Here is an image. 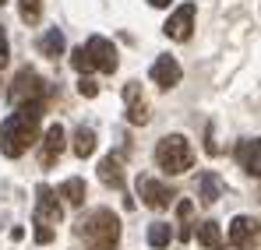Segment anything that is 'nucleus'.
I'll return each mask as SVG.
<instances>
[{
  "mask_svg": "<svg viewBox=\"0 0 261 250\" xmlns=\"http://www.w3.org/2000/svg\"><path fill=\"white\" fill-rule=\"evenodd\" d=\"M46 102L43 99H29L18 102V109L0 124V152L7 159H21L36 141H39V120H43Z\"/></svg>",
  "mask_w": 261,
  "mask_h": 250,
  "instance_id": "f257e3e1",
  "label": "nucleus"
},
{
  "mask_svg": "<svg viewBox=\"0 0 261 250\" xmlns=\"http://www.w3.org/2000/svg\"><path fill=\"white\" fill-rule=\"evenodd\" d=\"M78 236L88 243V250H113L120 243V218L110 208H95L78 218Z\"/></svg>",
  "mask_w": 261,
  "mask_h": 250,
  "instance_id": "f03ea898",
  "label": "nucleus"
},
{
  "mask_svg": "<svg viewBox=\"0 0 261 250\" xmlns=\"http://www.w3.org/2000/svg\"><path fill=\"white\" fill-rule=\"evenodd\" d=\"M155 162L166 176H180V173H187L194 166V148L184 134H170L155 145Z\"/></svg>",
  "mask_w": 261,
  "mask_h": 250,
  "instance_id": "7ed1b4c3",
  "label": "nucleus"
},
{
  "mask_svg": "<svg viewBox=\"0 0 261 250\" xmlns=\"http://www.w3.org/2000/svg\"><path fill=\"white\" fill-rule=\"evenodd\" d=\"M60 201H57V194H53V187H46L39 183L36 187V215H32V226H36V243H53V226H60Z\"/></svg>",
  "mask_w": 261,
  "mask_h": 250,
  "instance_id": "20e7f679",
  "label": "nucleus"
},
{
  "mask_svg": "<svg viewBox=\"0 0 261 250\" xmlns=\"http://www.w3.org/2000/svg\"><path fill=\"white\" fill-rule=\"evenodd\" d=\"M46 92V81L39 78V71H32V67H21L18 74H14V81H11V92H7V99L18 106V102H29V99H43Z\"/></svg>",
  "mask_w": 261,
  "mask_h": 250,
  "instance_id": "39448f33",
  "label": "nucleus"
},
{
  "mask_svg": "<svg viewBox=\"0 0 261 250\" xmlns=\"http://www.w3.org/2000/svg\"><path fill=\"white\" fill-rule=\"evenodd\" d=\"M85 53H88V60H92V71H102V74H113L117 71V46L110 39H102V36H88L85 42Z\"/></svg>",
  "mask_w": 261,
  "mask_h": 250,
  "instance_id": "423d86ee",
  "label": "nucleus"
},
{
  "mask_svg": "<svg viewBox=\"0 0 261 250\" xmlns=\"http://www.w3.org/2000/svg\"><path fill=\"white\" fill-rule=\"evenodd\" d=\"M229 243L237 250H254L261 243V222L251 215H237L229 222Z\"/></svg>",
  "mask_w": 261,
  "mask_h": 250,
  "instance_id": "0eeeda50",
  "label": "nucleus"
},
{
  "mask_svg": "<svg viewBox=\"0 0 261 250\" xmlns=\"http://www.w3.org/2000/svg\"><path fill=\"white\" fill-rule=\"evenodd\" d=\"M138 194H141V201H145L152 211L170 208V201H173V190H170L166 183L152 180V176H138Z\"/></svg>",
  "mask_w": 261,
  "mask_h": 250,
  "instance_id": "6e6552de",
  "label": "nucleus"
},
{
  "mask_svg": "<svg viewBox=\"0 0 261 250\" xmlns=\"http://www.w3.org/2000/svg\"><path fill=\"white\" fill-rule=\"evenodd\" d=\"M194 4H180L173 14H170V21L163 25V32L170 36V39H176V42H187L191 39V32H194Z\"/></svg>",
  "mask_w": 261,
  "mask_h": 250,
  "instance_id": "1a4fd4ad",
  "label": "nucleus"
},
{
  "mask_svg": "<svg viewBox=\"0 0 261 250\" xmlns=\"http://www.w3.org/2000/svg\"><path fill=\"white\" fill-rule=\"evenodd\" d=\"M64 141H67V134H64V127L60 124H53V127H46V134H43V166L49 169L57 159H60V152H64Z\"/></svg>",
  "mask_w": 261,
  "mask_h": 250,
  "instance_id": "9d476101",
  "label": "nucleus"
},
{
  "mask_svg": "<svg viewBox=\"0 0 261 250\" xmlns=\"http://www.w3.org/2000/svg\"><path fill=\"white\" fill-rule=\"evenodd\" d=\"M180 78H184V71H180V64L173 57H159L152 64V81L159 88H173V85H180Z\"/></svg>",
  "mask_w": 261,
  "mask_h": 250,
  "instance_id": "9b49d317",
  "label": "nucleus"
},
{
  "mask_svg": "<svg viewBox=\"0 0 261 250\" xmlns=\"http://www.w3.org/2000/svg\"><path fill=\"white\" fill-rule=\"evenodd\" d=\"M233 155H237V162L247 169L251 176H261V141L258 137H254V141H240Z\"/></svg>",
  "mask_w": 261,
  "mask_h": 250,
  "instance_id": "f8f14e48",
  "label": "nucleus"
},
{
  "mask_svg": "<svg viewBox=\"0 0 261 250\" xmlns=\"http://www.w3.org/2000/svg\"><path fill=\"white\" fill-rule=\"evenodd\" d=\"M124 99H127V120L130 124H148V102L141 99V88L134 81L124 88Z\"/></svg>",
  "mask_w": 261,
  "mask_h": 250,
  "instance_id": "ddd939ff",
  "label": "nucleus"
},
{
  "mask_svg": "<svg viewBox=\"0 0 261 250\" xmlns=\"http://www.w3.org/2000/svg\"><path fill=\"white\" fill-rule=\"evenodd\" d=\"M99 180H102L106 187L124 190V159H120V155H106V159L99 162Z\"/></svg>",
  "mask_w": 261,
  "mask_h": 250,
  "instance_id": "4468645a",
  "label": "nucleus"
},
{
  "mask_svg": "<svg viewBox=\"0 0 261 250\" xmlns=\"http://www.w3.org/2000/svg\"><path fill=\"white\" fill-rule=\"evenodd\" d=\"M198 243L208 250H226V236L219 233V222H212V218L198 222Z\"/></svg>",
  "mask_w": 261,
  "mask_h": 250,
  "instance_id": "2eb2a0df",
  "label": "nucleus"
},
{
  "mask_svg": "<svg viewBox=\"0 0 261 250\" xmlns=\"http://www.w3.org/2000/svg\"><path fill=\"white\" fill-rule=\"evenodd\" d=\"M198 187H201V201L205 205H212V201L222 198V180H219V173H212V169H205L198 176Z\"/></svg>",
  "mask_w": 261,
  "mask_h": 250,
  "instance_id": "dca6fc26",
  "label": "nucleus"
},
{
  "mask_svg": "<svg viewBox=\"0 0 261 250\" xmlns=\"http://www.w3.org/2000/svg\"><path fill=\"white\" fill-rule=\"evenodd\" d=\"M60 198H64L67 205L82 208V205H85V180H78V176L64 180V183H60Z\"/></svg>",
  "mask_w": 261,
  "mask_h": 250,
  "instance_id": "f3484780",
  "label": "nucleus"
},
{
  "mask_svg": "<svg viewBox=\"0 0 261 250\" xmlns=\"http://www.w3.org/2000/svg\"><path fill=\"white\" fill-rule=\"evenodd\" d=\"M39 49H43V57L57 60V57L64 53V32H60V29H49L43 39H39Z\"/></svg>",
  "mask_w": 261,
  "mask_h": 250,
  "instance_id": "a211bd4d",
  "label": "nucleus"
},
{
  "mask_svg": "<svg viewBox=\"0 0 261 250\" xmlns=\"http://www.w3.org/2000/svg\"><path fill=\"white\" fill-rule=\"evenodd\" d=\"M92 152H95V130L92 127H78V134H74V155L88 159Z\"/></svg>",
  "mask_w": 261,
  "mask_h": 250,
  "instance_id": "6ab92c4d",
  "label": "nucleus"
},
{
  "mask_svg": "<svg viewBox=\"0 0 261 250\" xmlns=\"http://www.w3.org/2000/svg\"><path fill=\"white\" fill-rule=\"evenodd\" d=\"M173 240V229H170V222H152L148 226V243L159 250V247H166Z\"/></svg>",
  "mask_w": 261,
  "mask_h": 250,
  "instance_id": "aec40b11",
  "label": "nucleus"
},
{
  "mask_svg": "<svg viewBox=\"0 0 261 250\" xmlns=\"http://www.w3.org/2000/svg\"><path fill=\"white\" fill-rule=\"evenodd\" d=\"M18 11H21V21H25V25H36V21L43 18V0H21Z\"/></svg>",
  "mask_w": 261,
  "mask_h": 250,
  "instance_id": "412c9836",
  "label": "nucleus"
},
{
  "mask_svg": "<svg viewBox=\"0 0 261 250\" xmlns=\"http://www.w3.org/2000/svg\"><path fill=\"white\" fill-rule=\"evenodd\" d=\"M71 67L78 71V74H88L92 71V60H88V53H85V46H78L74 53H71Z\"/></svg>",
  "mask_w": 261,
  "mask_h": 250,
  "instance_id": "4be33fe9",
  "label": "nucleus"
},
{
  "mask_svg": "<svg viewBox=\"0 0 261 250\" xmlns=\"http://www.w3.org/2000/svg\"><path fill=\"white\" fill-rule=\"evenodd\" d=\"M191 211H194V205H191V201H180V205H176V218L184 222V233H187V236H191V229H187V218H191Z\"/></svg>",
  "mask_w": 261,
  "mask_h": 250,
  "instance_id": "5701e85b",
  "label": "nucleus"
},
{
  "mask_svg": "<svg viewBox=\"0 0 261 250\" xmlns=\"http://www.w3.org/2000/svg\"><path fill=\"white\" fill-rule=\"evenodd\" d=\"M78 92H82L85 99H95V95H99V85L92 81V78H82V81H78Z\"/></svg>",
  "mask_w": 261,
  "mask_h": 250,
  "instance_id": "b1692460",
  "label": "nucleus"
},
{
  "mask_svg": "<svg viewBox=\"0 0 261 250\" xmlns=\"http://www.w3.org/2000/svg\"><path fill=\"white\" fill-rule=\"evenodd\" d=\"M7 64V36H4V29H0V67Z\"/></svg>",
  "mask_w": 261,
  "mask_h": 250,
  "instance_id": "393cba45",
  "label": "nucleus"
},
{
  "mask_svg": "<svg viewBox=\"0 0 261 250\" xmlns=\"http://www.w3.org/2000/svg\"><path fill=\"white\" fill-rule=\"evenodd\" d=\"M148 4H152V7H170L173 0H148Z\"/></svg>",
  "mask_w": 261,
  "mask_h": 250,
  "instance_id": "a878e982",
  "label": "nucleus"
},
{
  "mask_svg": "<svg viewBox=\"0 0 261 250\" xmlns=\"http://www.w3.org/2000/svg\"><path fill=\"white\" fill-rule=\"evenodd\" d=\"M4 4H7V0H0V7H4Z\"/></svg>",
  "mask_w": 261,
  "mask_h": 250,
  "instance_id": "bb28decb",
  "label": "nucleus"
}]
</instances>
